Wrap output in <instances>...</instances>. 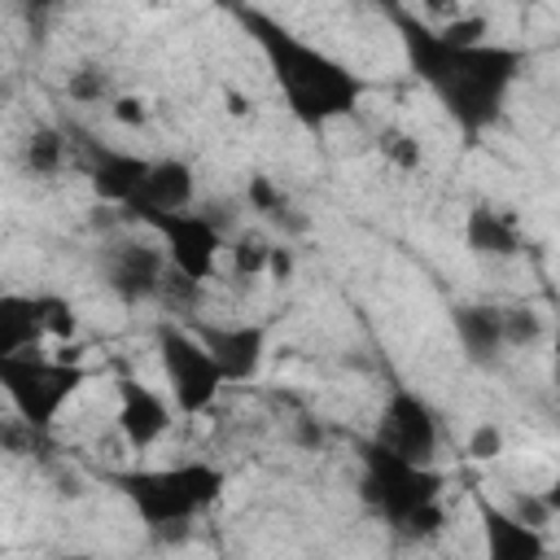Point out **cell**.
<instances>
[{"label": "cell", "instance_id": "cell-1", "mask_svg": "<svg viewBox=\"0 0 560 560\" xmlns=\"http://www.w3.org/2000/svg\"><path fill=\"white\" fill-rule=\"evenodd\" d=\"M402 48L411 70L433 88V96L446 105V114L468 131H486L516 88L525 70V52L508 44H446L438 31H429L420 18L398 13Z\"/></svg>", "mask_w": 560, "mask_h": 560}, {"label": "cell", "instance_id": "cell-2", "mask_svg": "<svg viewBox=\"0 0 560 560\" xmlns=\"http://www.w3.org/2000/svg\"><path fill=\"white\" fill-rule=\"evenodd\" d=\"M236 18L254 35V44H258L262 61L271 66V79L284 96V109L302 127L319 131V127H328L337 118H350L359 109L368 83L346 61H337L332 52H324L319 44L302 39L298 31L280 26L276 18H267L258 9H236Z\"/></svg>", "mask_w": 560, "mask_h": 560}, {"label": "cell", "instance_id": "cell-3", "mask_svg": "<svg viewBox=\"0 0 560 560\" xmlns=\"http://www.w3.org/2000/svg\"><path fill=\"white\" fill-rule=\"evenodd\" d=\"M442 472L424 464H407L385 455L381 446H363V472H359V499L394 525L402 538H433L446 525L442 512Z\"/></svg>", "mask_w": 560, "mask_h": 560}, {"label": "cell", "instance_id": "cell-4", "mask_svg": "<svg viewBox=\"0 0 560 560\" xmlns=\"http://www.w3.org/2000/svg\"><path fill=\"white\" fill-rule=\"evenodd\" d=\"M114 486L149 529H175V525H188L192 516H201L223 494L228 477L210 459H179L166 468L118 472Z\"/></svg>", "mask_w": 560, "mask_h": 560}, {"label": "cell", "instance_id": "cell-5", "mask_svg": "<svg viewBox=\"0 0 560 560\" xmlns=\"http://www.w3.org/2000/svg\"><path fill=\"white\" fill-rule=\"evenodd\" d=\"M83 385H88L83 363H66L44 350H26V354L0 363V389L13 402V416L39 433H48L57 424V416Z\"/></svg>", "mask_w": 560, "mask_h": 560}, {"label": "cell", "instance_id": "cell-6", "mask_svg": "<svg viewBox=\"0 0 560 560\" xmlns=\"http://www.w3.org/2000/svg\"><path fill=\"white\" fill-rule=\"evenodd\" d=\"M158 354H162V372H166L175 411H184V416L210 411L214 398L223 394V376H219L210 350L201 346V337L184 324H162L158 328Z\"/></svg>", "mask_w": 560, "mask_h": 560}, {"label": "cell", "instance_id": "cell-7", "mask_svg": "<svg viewBox=\"0 0 560 560\" xmlns=\"http://www.w3.org/2000/svg\"><path fill=\"white\" fill-rule=\"evenodd\" d=\"M372 446H381L394 459L433 468V455L442 446V420H438V411L416 389H394L385 398L381 416H376Z\"/></svg>", "mask_w": 560, "mask_h": 560}, {"label": "cell", "instance_id": "cell-8", "mask_svg": "<svg viewBox=\"0 0 560 560\" xmlns=\"http://www.w3.org/2000/svg\"><path fill=\"white\" fill-rule=\"evenodd\" d=\"M158 232L162 241V254H166V267L192 284H206L219 267V254L228 249L223 245V232L210 214H197V210H184V214H149L140 219Z\"/></svg>", "mask_w": 560, "mask_h": 560}, {"label": "cell", "instance_id": "cell-9", "mask_svg": "<svg viewBox=\"0 0 560 560\" xmlns=\"http://www.w3.org/2000/svg\"><path fill=\"white\" fill-rule=\"evenodd\" d=\"M101 276H105V289L127 306L158 302L162 280H166V254H162V245L136 241V236H118L101 254Z\"/></svg>", "mask_w": 560, "mask_h": 560}, {"label": "cell", "instance_id": "cell-10", "mask_svg": "<svg viewBox=\"0 0 560 560\" xmlns=\"http://www.w3.org/2000/svg\"><path fill=\"white\" fill-rule=\"evenodd\" d=\"M192 332L210 350L223 385L249 381L262 368V354H267V328L262 324H197Z\"/></svg>", "mask_w": 560, "mask_h": 560}, {"label": "cell", "instance_id": "cell-11", "mask_svg": "<svg viewBox=\"0 0 560 560\" xmlns=\"http://www.w3.org/2000/svg\"><path fill=\"white\" fill-rule=\"evenodd\" d=\"M197 206V175L184 158H149L144 171V188L140 197L127 206L131 219H149V214H184Z\"/></svg>", "mask_w": 560, "mask_h": 560}, {"label": "cell", "instance_id": "cell-12", "mask_svg": "<svg viewBox=\"0 0 560 560\" xmlns=\"http://www.w3.org/2000/svg\"><path fill=\"white\" fill-rule=\"evenodd\" d=\"M171 402L158 394V389H149V385H140V381H118V433H122V442L131 446V451H149V446H158L162 438H166V429H171Z\"/></svg>", "mask_w": 560, "mask_h": 560}, {"label": "cell", "instance_id": "cell-13", "mask_svg": "<svg viewBox=\"0 0 560 560\" xmlns=\"http://www.w3.org/2000/svg\"><path fill=\"white\" fill-rule=\"evenodd\" d=\"M144 171H149V158H140V153L88 144V184L109 206L127 210L140 197V188H144Z\"/></svg>", "mask_w": 560, "mask_h": 560}, {"label": "cell", "instance_id": "cell-14", "mask_svg": "<svg viewBox=\"0 0 560 560\" xmlns=\"http://www.w3.org/2000/svg\"><path fill=\"white\" fill-rule=\"evenodd\" d=\"M481 516V542H486V560H547V534L516 521L508 508L499 503H486L477 508Z\"/></svg>", "mask_w": 560, "mask_h": 560}, {"label": "cell", "instance_id": "cell-15", "mask_svg": "<svg viewBox=\"0 0 560 560\" xmlns=\"http://www.w3.org/2000/svg\"><path fill=\"white\" fill-rule=\"evenodd\" d=\"M464 245L481 258H516L525 249V236H521V223L512 210H499V206H472L468 219H464Z\"/></svg>", "mask_w": 560, "mask_h": 560}, {"label": "cell", "instance_id": "cell-16", "mask_svg": "<svg viewBox=\"0 0 560 560\" xmlns=\"http://www.w3.org/2000/svg\"><path fill=\"white\" fill-rule=\"evenodd\" d=\"M451 324H455V337L464 346L468 359L486 363L503 350V306H490V302H464L451 311Z\"/></svg>", "mask_w": 560, "mask_h": 560}, {"label": "cell", "instance_id": "cell-17", "mask_svg": "<svg viewBox=\"0 0 560 560\" xmlns=\"http://www.w3.org/2000/svg\"><path fill=\"white\" fill-rule=\"evenodd\" d=\"M44 346L39 302L31 293H0V363Z\"/></svg>", "mask_w": 560, "mask_h": 560}, {"label": "cell", "instance_id": "cell-18", "mask_svg": "<svg viewBox=\"0 0 560 560\" xmlns=\"http://www.w3.org/2000/svg\"><path fill=\"white\" fill-rule=\"evenodd\" d=\"M70 162V140L66 131L57 127H35L26 140H22V171L26 175H39V179H52L61 175Z\"/></svg>", "mask_w": 560, "mask_h": 560}, {"label": "cell", "instance_id": "cell-19", "mask_svg": "<svg viewBox=\"0 0 560 560\" xmlns=\"http://www.w3.org/2000/svg\"><path fill=\"white\" fill-rule=\"evenodd\" d=\"M66 96L74 105H109L114 101V79H109L105 66H79L66 79Z\"/></svg>", "mask_w": 560, "mask_h": 560}, {"label": "cell", "instance_id": "cell-20", "mask_svg": "<svg viewBox=\"0 0 560 560\" xmlns=\"http://www.w3.org/2000/svg\"><path fill=\"white\" fill-rule=\"evenodd\" d=\"M35 302H39V328H44V341H61V346H70V341L79 337V315H74V306H70L66 298H57V293H39Z\"/></svg>", "mask_w": 560, "mask_h": 560}, {"label": "cell", "instance_id": "cell-21", "mask_svg": "<svg viewBox=\"0 0 560 560\" xmlns=\"http://www.w3.org/2000/svg\"><path fill=\"white\" fill-rule=\"evenodd\" d=\"M271 245L276 241H267L262 232H241L228 249H232V276H241V280H258V276H267V254H271Z\"/></svg>", "mask_w": 560, "mask_h": 560}, {"label": "cell", "instance_id": "cell-22", "mask_svg": "<svg viewBox=\"0 0 560 560\" xmlns=\"http://www.w3.org/2000/svg\"><path fill=\"white\" fill-rule=\"evenodd\" d=\"M547 332L542 315L534 306H503V350H529Z\"/></svg>", "mask_w": 560, "mask_h": 560}, {"label": "cell", "instance_id": "cell-23", "mask_svg": "<svg viewBox=\"0 0 560 560\" xmlns=\"http://www.w3.org/2000/svg\"><path fill=\"white\" fill-rule=\"evenodd\" d=\"M376 149H381V158H385L394 171H402V175L420 171V162H424L420 140H416L411 131H402V127H385V131L376 136Z\"/></svg>", "mask_w": 560, "mask_h": 560}, {"label": "cell", "instance_id": "cell-24", "mask_svg": "<svg viewBox=\"0 0 560 560\" xmlns=\"http://www.w3.org/2000/svg\"><path fill=\"white\" fill-rule=\"evenodd\" d=\"M245 201H249L258 214H267V219H284V214H289V192H284L276 179H267V175H254V179L245 184Z\"/></svg>", "mask_w": 560, "mask_h": 560}, {"label": "cell", "instance_id": "cell-25", "mask_svg": "<svg viewBox=\"0 0 560 560\" xmlns=\"http://www.w3.org/2000/svg\"><path fill=\"white\" fill-rule=\"evenodd\" d=\"M39 446H44V433L39 429H31L18 416H4L0 420V451H9V455H35Z\"/></svg>", "mask_w": 560, "mask_h": 560}, {"label": "cell", "instance_id": "cell-26", "mask_svg": "<svg viewBox=\"0 0 560 560\" xmlns=\"http://www.w3.org/2000/svg\"><path fill=\"white\" fill-rule=\"evenodd\" d=\"M109 118L118 122V127H144L149 122V101L144 96H136V92H114V101H109Z\"/></svg>", "mask_w": 560, "mask_h": 560}, {"label": "cell", "instance_id": "cell-27", "mask_svg": "<svg viewBox=\"0 0 560 560\" xmlns=\"http://www.w3.org/2000/svg\"><path fill=\"white\" fill-rule=\"evenodd\" d=\"M468 455H472V459H494V455H503V429H499V424H477L472 438H468Z\"/></svg>", "mask_w": 560, "mask_h": 560}, {"label": "cell", "instance_id": "cell-28", "mask_svg": "<svg viewBox=\"0 0 560 560\" xmlns=\"http://www.w3.org/2000/svg\"><path fill=\"white\" fill-rule=\"evenodd\" d=\"M293 267H298L293 249H289L284 241H276V245H271V254H267V276H271V280H289V276H293Z\"/></svg>", "mask_w": 560, "mask_h": 560}, {"label": "cell", "instance_id": "cell-29", "mask_svg": "<svg viewBox=\"0 0 560 560\" xmlns=\"http://www.w3.org/2000/svg\"><path fill=\"white\" fill-rule=\"evenodd\" d=\"M223 105H228V114H232V118H245V122L258 114L254 96H245V92H236V88H228V92H223Z\"/></svg>", "mask_w": 560, "mask_h": 560}, {"label": "cell", "instance_id": "cell-30", "mask_svg": "<svg viewBox=\"0 0 560 560\" xmlns=\"http://www.w3.org/2000/svg\"><path fill=\"white\" fill-rule=\"evenodd\" d=\"M48 560H88V556H70V551H66V556H48Z\"/></svg>", "mask_w": 560, "mask_h": 560}]
</instances>
